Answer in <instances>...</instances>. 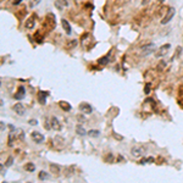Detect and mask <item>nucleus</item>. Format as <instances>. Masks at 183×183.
Returning a JSON list of instances; mask_svg holds the SVG:
<instances>
[{"label":"nucleus","mask_w":183,"mask_h":183,"mask_svg":"<svg viewBox=\"0 0 183 183\" xmlns=\"http://www.w3.org/2000/svg\"><path fill=\"white\" fill-rule=\"evenodd\" d=\"M156 51V45L155 44H147V45H143L142 46V49H140V54H142V56H148V55H150V54L155 53Z\"/></svg>","instance_id":"f257e3e1"},{"label":"nucleus","mask_w":183,"mask_h":183,"mask_svg":"<svg viewBox=\"0 0 183 183\" xmlns=\"http://www.w3.org/2000/svg\"><path fill=\"white\" fill-rule=\"evenodd\" d=\"M175 13H176L175 8H168V10H167V12H166V15L161 18V25H167V23L173 18Z\"/></svg>","instance_id":"f03ea898"},{"label":"nucleus","mask_w":183,"mask_h":183,"mask_svg":"<svg viewBox=\"0 0 183 183\" xmlns=\"http://www.w3.org/2000/svg\"><path fill=\"white\" fill-rule=\"evenodd\" d=\"M144 153H145V148L142 147V145H135V147H133L131 149V154H132V156H134V158L143 156Z\"/></svg>","instance_id":"7ed1b4c3"},{"label":"nucleus","mask_w":183,"mask_h":183,"mask_svg":"<svg viewBox=\"0 0 183 183\" xmlns=\"http://www.w3.org/2000/svg\"><path fill=\"white\" fill-rule=\"evenodd\" d=\"M170 48H171V44H165V45H162L161 48L159 49V50H156L155 51V54H156V57H162V56H165V55H167V53H168V50H170Z\"/></svg>","instance_id":"20e7f679"},{"label":"nucleus","mask_w":183,"mask_h":183,"mask_svg":"<svg viewBox=\"0 0 183 183\" xmlns=\"http://www.w3.org/2000/svg\"><path fill=\"white\" fill-rule=\"evenodd\" d=\"M31 137H32V139L34 140V143H37V144H42L43 142H44V135L42 134V133H39V132H32L31 133Z\"/></svg>","instance_id":"39448f33"},{"label":"nucleus","mask_w":183,"mask_h":183,"mask_svg":"<svg viewBox=\"0 0 183 183\" xmlns=\"http://www.w3.org/2000/svg\"><path fill=\"white\" fill-rule=\"evenodd\" d=\"M12 110L15 111L17 115H20V116H23V115L26 114V107L23 106V104H21V103H17V104H15L12 106Z\"/></svg>","instance_id":"423d86ee"},{"label":"nucleus","mask_w":183,"mask_h":183,"mask_svg":"<svg viewBox=\"0 0 183 183\" xmlns=\"http://www.w3.org/2000/svg\"><path fill=\"white\" fill-rule=\"evenodd\" d=\"M79 110L86 115H89V114L93 112V107L90 106V104H88V103H81L79 104Z\"/></svg>","instance_id":"0eeeda50"},{"label":"nucleus","mask_w":183,"mask_h":183,"mask_svg":"<svg viewBox=\"0 0 183 183\" xmlns=\"http://www.w3.org/2000/svg\"><path fill=\"white\" fill-rule=\"evenodd\" d=\"M25 97H26V89H25V87L23 86H20L17 88V92H16L15 95H13V98H15L16 100H22Z\"/></svg>","instance_id":"6e6552de"},{"label":"nucleus","mask_w":183,"mask_h":183,"mask_svg":"<svg viewBox=\"0 0 183 183\" xmlns=\"http://www.w3.org/2000/svg\"><path fill=\"white\" fill-rule=\"evenodd\" d=\"M50 123H51V128H53L54 131H60L61 128H62V126H61V123H60V121L55 116H53L50 118Z\"/></svg>","instance_id":"1a4fd4ad"},{"label":"nucleus","mask_w":183,"mask_h":183,"mask_svg":"<svg viewBox=\"0 0 183 183\" xmlns=\"http://www.w3.org/2000/svg\"><path fill=\"white\" fill-rule=\"evenodd\" d=\"M49 95L48 92H43V90H39L38 92V101L42 105H45L46 104V97Z\"/></svg>","instance_id":"9d476101"},{"label":"nucleus","mask_w":183,"mask_h":183,"mask_svg":"<svg viewBox=\"0 0 183 183\" xmlns=\"http://www.w3.org/2000/svg\"><path fill=\"white\" fill-rule=\"evenodd\" d=\"M54 145H55L57 149H61V148H64V145H65V139L64 138H61L60 135H56L55 138H54Z\"/></svg>","instance_id":"9b49d317"},{"label":"nucleus","mask_w":183,"mask_h":183,"mask_svg":"<svg viewBox=\"0 0 183 183\" xmlns=\"http://www.w3.org/2000/svg\"><path fill=\"white\" fill-rule=\"evenodd\" d=\"M34 26H36V16L33 15V16H31V17L25 22V27H26L27 29H32Z\"/></svg>","instance_id":"f8f14e48"},{"label":"nucleus","mask_w":183,"mask_h":183,"mask_svg":"<svg viewBox=\"0 0 183 183\" xmlns=\"http://www.w3.org/2000/svg\"><path fill=\"white\" fill-rule=\"evenodd\" d=\"M55 6L57 10H64L65 8L69 6V1L67 0H56L55 1Z\"/></svg>","instance_id":"ddd939ff"},{"label":"nucleus","mask_w":183,"mask_h":183,"mask_svg":"<svg viewBox=\"0 0 183 183\" xmlns=\"http://www.w3.org/2000/svg\"><path fill=\"white\" fill-rule=\"evenodd\" d=\"M61 25H62V28H64V31L66 32V34H71L72 29H71V26H70L69 21H67V20H65V18H62V20H61Z\"/></svg>","instance_id":"4468645a"},{"label":"nucleus","mask_w":183,"mask_h":183,"mask_svg":"<svg viewBox=\"0 0 183 183\" xmlns=\"http://www.w3.org/2000/svg\"><path fill=\"white\" fill-rule=\"evenodd\" d=\"M76 133H77L78 135H81V137H84V135L88 134V132L84 130V127H83L82 125H81V123L76 126Z\"/></svg>","instance_id":"2eb2a0df"},{"label":"nucleus","mask_w":183,"mask_h":183,"mask_svg":"<svg viewBox=\"0 0 183 183\" xmlns=\"http://www.w3.org/2000/svg\"><path fill=\"white\" fill-rule=\"evenodd\" d=\"M59 106H60L64 111H70V110H71V105L67 103V101H64V100L59 101Z\"/></svg>","instance_id":"dca6fc26"},{"label":"nucleus","mask_w":183,"mask_h":183,"mask_svg":"<svg viewBox=\"0 0 183 183\" xmlns=\"http://www.w3.org/2000/svg\"><path fill=\"white\" fill-rule=\"evenodd\" d=\"M50 171L53 172V173H55L56 176H60V172H61V168H60V166L59 165H56V164H50Z\"/></svg>","instance_id":"f3484780"},{"label":"nucleus","mask_w":183,"mask_h":183,"mask_svg":"<svg viewBox=\"0 0 183 183\" xmlns=\"http://www.w3.org/2000/svg\"><path fill=\"white\" fill-rule=\"evenodd\" d=\"M25 170H26L27 172H34L36 165L33 164V162H27V164L25 165Z\"/></svg>","instance_id":"a211bd4d"},{"label":"nucleus","mask_w":183,"mask_h":183,"mask_svg":"<svg viewBox=\"0 0 183 183\" xmlns=\"http://www.w3.org/2000/svg\"><path fill=\"white\" fill-rule=\"evenodd\" d=\"M16 137H17V134L13 132V131H11L10 133H9V139H8V143H9V145L10 147H12L13 145V139H16Z\"/></svg>","instance_id":"6ab92c4d"},{"label":"nucleus","mask_w":183,"mask_h":183,"mask_svg":"<svg viewBox=\"0 0 183 183\" xmlns=\"http://www.w3.org/2000/svg\"><path fill=\"white\" fill-rule=\"evenodd\" d=\"M109 56H104V57H100V59H98V64L99 65H101V66H105V65H107L109 64Z\"/></svg>","instance_id":"aec40b11"},{"label":"nucleus","mask_w":183,"mask_h":183,"mask_svg":"<svg viewBox=\"0 0 183 183\" xmlns=\"http://www.w3.org/2000/svg\"><path fill=\"white\" fill-rule=\"evenodd\" d=\"M88 135H89L90 138H98L100 135V131L99 130H90L88 132Z\"/></svg>","instance_id":"412c9836"},{"label":"nucleus","mask_w":183,"mask_h":183,"mask_svg":"<svg viewBox=\"0 0 183 183\" xmlns=\"http://www.w3.org/2000/svg\"><path fill=\"white\" fill-rule=\"evenodd\" d=\"M38 178H39L40 181L48 179V178H49V173H48V172H45V171H40L39 175H38Z\"/></svg>","instance_id":"4be33fe9"},{"label":"nucleus","mask_w":183,"mask_h":183,"mask_svg":"<svg viewBox=\"0 0 183 183\" xmlns=\"http://www.w3.org/2000/svg\"><path fill=\"white\" fill-rule=\"evenodd\" d=\"M104 160H105V162H107V164H111V162L114 161V155H112V153H109L106 155V156L104 158Z\"/></svg>","instance_id":"5701e85b"},{"label":"nucleus","mask_w":183,"mask_h":183,"mask_svg":"<svg viewBox=\"0 0 183 183\" xmlns=\"http://www.w3.org/2000/svg\"><path fill=\"white\" fill-rule=\"evenodd\" d=\"M165 67H166V62H165L164 60H161L160 62L158 64V71H162V70L165 69Z\"/></svg>","instance_id":"b1692460"},{"label":"nucleus","mask_w":183,"mask_h":183,"mask_svg":"<svg viewBox=\"0 0 183 183\" xmlns=\"http://www.w3.org/2000/svg\"><path fill=\"white\" fill-rule=\"evenodd\" d=\"M12 162H13V158L12 156H9L8 159H6V161H5V166L6 167H10L12 165Z\"/></svg>","instance_id":"393cba45"},{"label":"nucleus","mask_w":183,"mask_h":183,"mask_svg":"<svg viewBox=\"0 0 183 183\" xmlns=\"http://www.w3.org/2000/svg\"><path fill=\"white\" fill-rule=\"evenodd\" d=\"M40 1H42V0H31V6L32 8H34V6H37Z\"/></svg>","instance_id":"a878e982"},{"label":"nucleus","mask_w":183,"mask_h":183,"mask_svg":"<svg viewBox=\"0 0 183 183\" xmlns=\"http://www.w3.org/2000/svg\"><path fill=\"white\" fill-rule=\"evenodd\" d=\"M16 134L18 135V138H20V139H25V134H23L22 130H18V133H16Z\"/></svg>","instance_id":"bb28decb"},{"label":"nucleus","mask_w":183,"mask_h":183,"mask_svg":"<svg viewBox=\"0 0 183 183\" xmlns=\"http://www.w3.org/2000/svg\"><path fill=\"white\" fill-rule=\"evenodd\" d=\"M77 120H78L79 122H84V121H86V117L82 116V115H77Z\"/></svg>","instance_id":"cd10ccee"},{"label":"nucleus","mask_w":183,"mask_h":183,"mask_svg":"<svg viewBox=\"0 0 183 183\" xmlns=\"http://www.w3.org/2000/svg\"><path fill=\"white\" fill-rule=\"evenodd\" d=\"M28 123H29V125H32V126H36V125H38V121L32 118V120H29V121H28Z\"/></svg>","instance_id":"c85d7f7f"},{"label":"nucleus","mask_w":183,"mask_h":183,"mask_svg":"<svg viewBox=\"0 0 183 183\" xmlns=\"http://www.w3.org/2000/svg\"><path fill=\"white\" fill-rule=\"evenodd\" d=\"M0 130H1V132L5 131V122H4V121L0 122Z\"/></svg>","instance_id":"c756f323"},{"label":"nucleus","mask_w":183,"mask_h":183,"mask_svg":"<svg viewBox=\"0 0 183 183\" xmlns=\"http://www.w3.org/2000/svg\"><path fill=\"white\" fill-rule=\"evenodd\" d=\"M69 44H70V46H73V48H74V46L78 44V42H77V40H72V42H70Z\"/></svg>","instance_id":"7c9ffc66"},{"label":"nucleus","mask_w":183,"mask_h":183,"mask_svg":"<svg viewBox=\"0 0 183 183\" xmlns=\"http://www.w3.org/2000/svg\"><path fill=\"white\" fill-rule=\"evenodd\" d=\"M144 92H145V94H149V92H150V84H147V86H145Z\"/></svg>","instance_id":"2f4dec72"},{"label":"nucleus","mask_w":183,"mask_h":183,"mask_svg":"<svg viewBox=\"0 0 183 183\" xmlns=\"http://www.w3.org/2000/svg\"><path fill=\"white\" fill-rule=\"evenodd\" d=\"M154 162V158H147V164H151Z\"/></svg>","instance_id":"473e14b6"},{"label":"nucleus","mask_w":183,"mask_h":183,"mask_svg":"<svg viewBox=\"0 0 183 183\" xmlns=\"http://www.w3.org/2000/svg\"><path fill=\"white\" fill-rule=\"evenodd\" d=\"M22 1V0H15V1H13V5H15V6H17L20 3H21Z\"/></svg>","instance_id":"72a5a7b5"},{"label":"nucleus","mask_w":183,"mask_h":183,"mask_svg":"<svg viewBox=\"0 0 183 183\" xmlns=\"http://www.w3.org/2000/svg\"><path fill=\"white\" fill-rule=\"evenodd\" d=\"M0 168H1V176H4L5 171H4V165H3V164H1V165H0Z\"/></svg>","instance_id":"f704fd0d"},{"label":"nucleus","mask_w":183,"mask_h":183,"mask_svg":"<svg viewBox=\"0 0 183 183\" xmlns=\"http://www.w3.org/2000/svg\"><path fill=\"white\" fill-rule=\"evenodd\" d=\"M139 164H142V165H144V164H147V159H142L140 160V162Z\"/></svg>","instance_id":"c9c22d12"},{"label":"nucleus","mask_w":183,"mask_h":183,"mask_svg":"<svg viewBox=\"0 0 183 183\" xmlns=\"http://www.w3.org/2000/svg\"><path fill=\"white\" fill-rule=\"evenodd\" d=\"M151 1V0H143V1H142V4H143V5H147L148 3H150Z\"/></svg>","instance_id":"e433bc0d"},{"label":"nucleus","mask_w":183,"mask_h":183,"mask_svg":"<svg viewBox=\"0 0 183 183\" xmlns=\"http://www.w3.org/2000/svg\"><path fill=\"white\" fill-rule=\"evenodd\" d=\"M165 1V0H160V3H164Z\"/></svg>","instance_id":"4c0bfd02"}]
</instances>
